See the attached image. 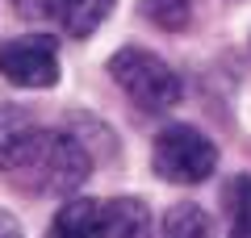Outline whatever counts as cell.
<instances>
[{
  "label": "cell",
  "instance_id": "1",
  "mask_svg": "<svg viewBox=\"0 0 251 238\" xmlns=\"http://www.w3.org/2000/svg\"><path fill=\"white\" fill-rule=\"evenodd\" d=\"M0 171L25 192H75L92 176V159L72 134L46 130L17 105H0Z\"/></svg>",
  "mask_w": 251,
  "mask_h": 238
},
{
  "label": "cell",
  "instance_id": "2",
  "mask_svg": "<svg viewBox=\"0 0 251 238\" xmlns=\"http://www.w3.org/2000/svg\"><path fill=\"white\" fill-rule=\"evenodd\" d=\"M109 75L113 84L126 92V96L134 100L143 113H163L180 100L184 84L180 75L159 59V54L143 50V46H122V50L109 59Z\"/></svg>",
  "mask_w": 251,
  "mask_h": 238
},
{
  "label": "cell",
  "instance_id": "3",
  "mask_svg": "<svg viewBox=\"0 0 251 238\" xmlns=\"http://www.w3.org/2000/svg\"><path fill=\"white\" fill-rule=\"evenodd\" d=\"M151 163L168 184H201L218 167V146L197 125H168L155 138Z\"/></svg>",
  "mask_w": 251,
  "mask_h": 238
},
{
  "label": "cell",
  "instance_id": "4",
  "mask_svg": "<svg viewBox=\"0 0 251 238\" xmlns=\"http://www.w3.org/2000/svg\"><path fill=\"white\" fill-rule=\"evenodd\" d=\"M0 75L17 88H54L59 84V42L42 34L4 42L0 46Z\"/></svg>",
  "mask_w": 251,
  "mask_h": 238
},
{
  "label": "cell",
  "instance_id": "5",
  "mask_svg": "<svg viewBox=\"0 0 251 238\" xmlns=\"http://www.w3.org/2000/svg\"><path fill=\"white\" fill-rule=\"evenodd\" d=\"M46 238H109V201L80 196L54 213Z\"/></svg>",
  "mask_w": 251,
  "mask_h": 238
},
{
  "label": "cell",
  "instance_id": "6",
  "mask_svg": "<svg viewBox=\"0 0 251 238\" xmlns=\"http://www.w3.org/2000/svg\"><path fill=\"white\" fill-rule=\"evenodd\" d=\"M109 9H113V0H42V13L67 38H88L109 17Z\"/></svg>",
  "mask_w": 251,
  "mask_h": 238
},
{
  "label": "cell",
  "instance_id": "7",
  "mask_svg": "<svg viewBox=\"0 0 251 238\" xmlns=\"http://www.w3.org/2000/svg\"><path fill=\"white\" fill-rule=\"evenodd\" d=\"M109 238H151V213L138 196L109 201Z\"/></svg>",
  "mask_w": 251,
  "mask_h": 238
},
{
  "label": "cell",
  "instance_id": "8",
  "mask_svg": "<svg viewBox=\"0 0 251 238\" xmlns=\"http://www.w3.org/2000/svg\"><path fill=\"white\" fill-rule=\"evenodd\" d=\"M159 238H214V226H209L205 209L201 205H172L168 217H163V234Z\"/></svg>",
  "mask_w": 251,
  "mask_h": 238
},
{
  "label": "cell",
  "instance_id": "9",
  "mask_svg": "<svg viewBox=\"0 0 251 238\" xmlns=\"http://www.w3.org/2000/svg\"><path fill=\"white\" fill-rule=\"evenodd\" d=\"M226 209H230V238H251V176H234L226 184Z\"/></svg>",
  "mask_w": 251,
  "mask_h": 238
},
{
  "label": "cell",
  "instance_id": "10",
  "mask_svg": "<svg viewBox=\"0 0 251 238\" xmlns=\"http://www.w3.org/2000/svg\"><path fill=\"white\" fill-rule=\"evenodd\" d=\"M143 17L168 34H180L193 21V0H143Z\"/></svg>",
  "mask_w": 251,
  "mask_h": 238
},
{
  "label": "cell",
  "instance_id": "11",
  "mask_svg": "<svg viewBox=\"0 0 251 238\" xmlns=\"http://www.w3.org/2000/svg\"><path fill=\"white\" fill-rule=\"evenodd\" d=\"M0 238H21V226H17V217L0 213Z\"/></svg>",
  "mask_w": 251,
  "mask_h": 238
},
{
  "label": "cell",
  "instance_id": "12",
  "mask_svg": "<svg viewBox=\"0 0 251 238\" xmlns=\"http://www.w3.org/2000/svg\"><path fill=\"white\" fill-rule=\"evenodd\" d=\"M13 4H29V0H13Z\"/></svg>",
  "mask_w": 251,
  "mask_h": 238
}]
</instances>
